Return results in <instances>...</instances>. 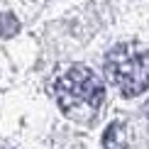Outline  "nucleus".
<instances>
[{"label":"nucleus","instance_id":"nucleus-1","mask_svg":"<svg viewBox=\"0 0 149 149\" xmlns=\"http://www.w3.org/2000/svg\"><path fill=\"white\" fill-rule=\"evenodd\" d=\"M59 108L73 120H91L105 100V86L88 66H71L54 83Z\"/></svg>","mask_w":149,"mask_h":149},{"label":"nucleus","instance_id":"nucleus-2","mask_svg":"<svg viewBox=\"0 0 149 149\" xmlns=\"http://www.w3.org/2000/svg\"><path fill=\"white\" fill-rule=\"evenodd\" d=\"M105 73L122 95H139L149 86V54L137 44H120L105 56Z\"/></svg>","mask_w":149,"mask_h":149},{"label":"nucleus","instance_id":"nucleus-3","mask_svg":"<svg viewBox=\"0 0 149 149\" xmlns=\"http://www.w3.org/2000/svg\"><path fill=\"white\" fill-rule=\"evenodd\" d=\"M103 147L105 149H125L127 147V132L125 122H110L103 134Z\"/></svg>","mask_w":149,"mask_h":149},{"label":"nucleus","instance_id":"nucleus-4","mask_svg":"<svg viewBox=\"0 0 149 149\" xmlns=\"http://www.w3.org/2000/svg\"><path fill=\"white\" fill-rule=\"evenodd\" d=\"M20 29V22L12 15H0V37H15Z\"/></svg>","mask_w":149,"mask_h":149}]
</instances>
